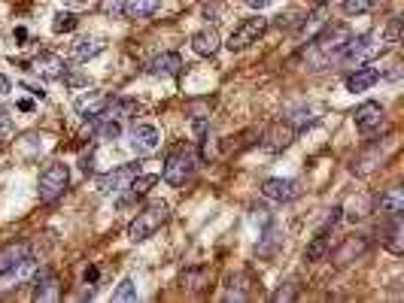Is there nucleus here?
Here are the masks:
<instances>
[{
  "mask_svg": "<svg viewBox=\"0 0 404 303\" xmlns=\"http://www.w3.org/2000/svg\"><path fill=\"white\" fill-rule=\"evenodd\" d=\"M350 31H346V25H329L325 31L316 37V40L310 43V49L304 52V58H310L313 70H322V64H329L338 58V52L346 46V40H350Z\"/></svg>",
  "mask_w": 404,
  "mask_h": 303,
  "instance_id": "obj_1",
  "label": "nucleus"
},
{
  "mask_svg": "<svg viewBox=\"0 0 404 303\" xmlns=\"http://www.w3.org/2000/svg\"><path fill=\"white\" fill-rule=\"evenodd\" d=\"M195 167H198L195 149H191L189 143H179L177 149L168 155V161H165V182H170L173 188H182V185L191 179Z\"/></svg>",
  "mask_w": 404,
  "mask_h": 303,
  "instance_id": "obj_2",
  "label": "nucleus"
},
{
  "mask_svg": "<svg viewBox=\"0 0 404 303\" xmlns=\"http://www.w3.org/2000/svg\"><path fill=\"white\" fill-rule=\"evenodd\" d=\"M168 216H170V209H168V203H165V200L149 203V207L143 209V212H137V219H134V221L128 224V237H131L134 243L149 240L152 233H156V231L161 228V224L168 221Z\"/></svg>",
  "mask_w": 404,
  "mask_h": 303,
  "instance_id": "obj_3",
  "label": "nucleus"
},
{
  "mask_svg": "<svg viewBox=\"0 0 404 303\" xmlns=\"http://www.w3.org/2000/svg\"><path fill=\"white\" fill-rule=\"evenodd\" d=\"M380 52V43H377V37H371V34H362V37H350L346 40V46L338 52V58L334 61H341L343 67H362L368 58H374Z\"/></svg>",
  "mask_w": 404,
  "mask_h": 303,
  "instance_id": "obj_4",
  "label": "nucleus"
},
{
  "mask_svg": "<svg viewBox=\"0 0 404 303\" xmlns=\"http://www.w3.org/2000/svg\"><path fill=\"white\" fill-rule=\"evenodd\" d=\"M67 185H70V170H67V164L52 161L49 167L40 173V200L43 203L58 200L67 191Z\"/></svg>",
  "mask_w": 404,
  "mask_h": 303,
  "instance_id": "obj_5",
  "label": "nucleus"
},
{
  "mask_svg": "<svg viewBox=\"0 0 404 303\" xmlns=\"http://www.w3.org/2000/svg\"><path fill=\"white\" fill-rule=\"evenodd\" d=\"M267 31V18L262 15H255V18H246V22H240L234 31H231L228 37V49L231 52H244V49H249L253 43H258V37H262Z\"/></svg>",
  "mask_w": 404,
  "mask_h": 303,
  "instance_id": "obj_6",
  "label": "nucleus"
},
{
  "mask_svg": "<svg viewBox=\"0 0 404 303\" xmlns=\"http://www.w3.org/2000/svg\"><path fill=\"white\" fill-rule=\"evenodd\" d=\"M137 173H140L137 164H122V167H115V170H110V173L101 176V179H98V188H101V194H122Z\"/></svg>",
  "mask_w": 404,
  "mask_h": 303,
  "instance_id": "obj_7",
  "label": "nucleus"
},
{
  "mask_svg": "<svg viewBox=\"0 0 404 303\" xmlns=\"http://www.w3.org/2000/svg\"><path fill=\"white\" fill-rule=\"evenodd\" d=\"M31 285H34V300H40V303H55V300H61V282H58V276L52 270H40V273H34V279H31Z\"/></svg>",
  "mask_w": 404,
  "mask_h": 303,
  "instance_id": "obj_8",
  "label": "nucleus"
},
{
  "mask_svg": "<svg viewBox=\"0 0 404 303\" xmlns=\"http://www.w3.org/2000/svg\"><path fill=\"white\" fill-rule=\"evenodd\" d=\"M161 146V134L156 124H134L131 128V149L137 155H152Z\"/></svg>",
  "mask_w": 404,
  "mask_h": 303,
  "instance_id": "obj_9",
  "label": "nucleus"
},
{
  "mask_svg": "<svg viewBox=\"0 0 404 303\" xmlns=\"http://www.w3.org/2000/svg\"><path fill=\"white\" fill-rule=\"evenodd\" d=\"M353 122H355V128H359L362 134L377 131L380 124H383V106L377 101H365L359 110L353 112Z\"/></svg>",
  "mask_w": 404,
  "mask_h": 303,
  "instance_id": "obj_10",
  "label": "nucleus"
},
{
  "mask_svg": "<svg viewBox=\"0 0 404 303\" xmlns=\"http://www.w3.org/2000/svg\"><path fill=\"white\" fill-rule=\"evenodd\" d=\"M31 70L37 76H43V79H61V73L67 70V64H64V58L61 55H55V52H40L31 61Z\"/></svg>",
  "mask_w": 404,
  "mask_h": 303,
  "instance_id": "obj_11",
  "label": "nucleus"
},
{
  "mask_svg": "<svg viewBox=\"0 0 404 303\" xmlns=\"http://www.w3.org/2000/svg\"><path fill=\"white\" fill-rule=\"evenodd\" d=\"M262 194H265L267 200L289 203V200H295L298 194H301V188H298V182H295V179H265Z\"/></svg>",
  "mask_w": 404,
  "mask_h": 303,
  "instance_id": "obj_12",
  "label": "nucleus"
},
{
  "mask_svg": "<svg viewBox=\"0 0 404 303\" xmlns=\"http://www.w3.org/2000/svg\"><path fill=\"white\" fill-rule=\"evenodd\" d=\"M27 255H31V246H27V243H9V246L0 249V279L9 276Z\"/></svg>",
  "mask_w": 404,
  "mask_h": 303,
  "instance_id": "obj_13",
  "label": "nucleus"
},
{
  "mask_svg": "<svg viewBox=\"0 0 404 303\" xmlns=\"http://www.w3.org/2000/svg\"><path fill=\"white\" fill-rule=\"evenodd\" d=\"M110 97L103 94V91H89V94H80L73 101V110L82 115V119H94V115H101L103 112V106H107Z\"/></svg>",
  "mask_w": 404,
  "mask_h": 303,
  "instance_id": "obj_14",
  "label": "nucleus"
},
{
  "mask_svg": "<svg viewBox=\"0 0 404 303\" xmlns=\"http://www.w3.org/2000/svg\"><path fill=\"white\" fill-rule=\"evenodd\" d=\"M368 237H365V233H353V237H346L343 240V246L334 252V261L338 264H350V261H355V258H362L365 252H368Z\"/></svg>",
  "mask_w": 404,
  "mask_h": 303,
  "instance_id": "obj_15",
  "label": "nucleus"
},
{
  "mask_svg": "<svg viewBox=\"0 0 404 303\" xmlns=\"http://www.w3.org/2000/svg\"><path fill=\"white\" fill-rule=\"evenodd\" d=\"M179 70H182V58L177 52H165V55H158L149 61V73L161 76V79H170V76H177Z\"/></svg>",
  "mask_w": 404,
  "mask_h": 303,
  "instance_id": "obj_16",
  "label": "nucleus"
},
{
  "mask_svg": "<svg viewBox=\"0 0 404 303\" xmlns=\"http://www.w3.org/2000/svg\"><path fill=\"white\" fill-rule=\"evenodd\" d=\"M134 112H137V101H131V97H113V101H107V106H103L101 119L125 122V119H131Z\"/></svg>",
  "mask_w": 404,
  "mask_h": 303,
  "instance_id": "obj_17",
  "label": "nucleus"
},
{
  "mask_svg": "<svg viewBox=\"0 0 404 303\" xmlns=\"http://www.w3.org/2000/svg\"><path fill=\"white\" fill-rule=\"evenodd\" d=\"M380 79V70L377 67H355V73H350L346 76V88H350V91L355 94V91H368V88L374 85Z\"/></svg>",
  "mask_w": 404,
  "mask_h": 303,
  "instance_id": "obj_18",
  "label": "nucleus"
},
{
  "mask_svg": "<svg viewBox=\"0 0 404 303\" xmlns=\"http://www.w3.org/2000/svg\"><path fill=\"white\" fill-rule=\"evenodd\" d=\"M292 140H295V128H292V124H274V128L265 134V149L267 152H280Z\"/></svg>",
  "mask_w": 404,
  "mask_h": 303,
  "instance_id": "obj_19",
  "label": "nucleus"
},
{
  "mask_svg": "<svg viewBox=\"0 0 404 303\" xmlns=\"http://www.w3.org/2000/svg\"><path fill=\"white\" fill-rule=\"evenodd\" d=\"M156 182H158V176L156 173H146V176H134V179L128 182V188H125V191H128V198H122L119 203H122V207H125V203H128V200H137V198H146V194L152 191V188H156Z\"/></svg>",
  "mask_w": 404,
  "mask_h": 303,
  "instance_id": "obj_20",
  "label": "nucleus"
},
{
  "mask_svg": "<svg viewBox=\"0 0 404 303\" xmlns=\"http://www.w3.org/2000/svg\"><path fill=\"white\" fill-rule=\"evenodd\" d=\"M383 243H386V249L389 252H396V255H401L404 252V243H401V233H404V228H401V216H389V221L383 224Z\"/></svg>",
  "mask_w": 404,
  "mask_h": 303,
  "instance_id": "obj_21",
  "label": "nucleus"
},
{
  "mask_svg": "<svg viewBox=\"0 0 404 303\" xmlns=\"http://www.w3.org/2000/svg\"><path fill=\"white\" fill-rule=\"evenodd\" d=\"M377 207H380L383 216H401L404 212V191L398 188V185H392V188H386L380 194Z\"/></svg>",
  "mask_w": 404,
  "mask_h": 303,
  "instance_id": "obj_22",
  "label": "nucleus"
},
{
  "mask_svg": "<svg viewBox=\"0 0 404 303\" xmlns=\"http://www.w3.org/2000/svg\"><path fill=\"white\" fill-rule=\"evenodd\" d=\"M191 49H195L198 55H216L219 52V34H216V27H204V31H198L195 37H191Z\"/></svg>",
  "mask_w": 404,
  "mask_h": 303,
  "instance_id": "obj_23",
  "label": "nucleus"
},
{
  "mask_svg": "<svg viewBox=\"0 0 404 303\" xmlns=\"http://www.w3.org/2000/svg\"><path fill=\"white\" fill-rule=\"evenodd\" d=\"M103 52V40L98 37H82V40L73 43V61H89V58Z\"/></svg>",
  "mask_w": 404,
  "mask_h": 303,
  "instance_id": "obj_24",
  "label": "nucleus"
},
{
  "mask_svg": "<svg viewBox=\"0 0 404 303\" xmlns=\"http://www.w3.org/2000/svg\"><path fill=\"white\" fill-rule=\"evenodd\" d=\"M161 0H125V15L128 18H146L158 9Z\"/></svg>",
  "mask_w": 404,
  "mask_h": 303,
  "instance_id": "obj_25",
  "label": "nucleus"
},
{
  "mask_svg": "<svg viewBox=\"0 0 404 303\" xmlns=\"http://www.w3.org/2000/svg\"><path fill=\"white\" fill-rule=\"evenodd\" d=\"M325 255H329V237H325V231H320L310 243H307L304 258H307V261H322Z\"/></svg>",
  "mask_w": 404,
  "mask_h": 303,
  "instance_id": "obj_26",
  "label": "nucleus"
},
{
  "mask_svg": "<svg viewBox=\"0 0 404 303\" xmlns=\"http://www.w3.org/2000/svg\"><path fill=\"white\" fill-rule=\"evenodd\" d=\"M207 279H210V270L207 267H195V270L182 273V285L191 288V291H201V288L207 285Z\"/></svg>",
  "mask_w": 404,
  "mask_h": 303,
  "instance_id": "obj_27",
  "label": "nucleus"
},
{
  "mask_svg": "<svg viewBox=\"0 0 404 303\" xmlns=\"http://www.w3.org/2000/svg\"><path fill=\"white\" fill-rule=\"evenodd\" d=\"M113 300H115V303L137 300V285H134V279H122V282H119V288L113 291Z\"/></svg>",
  "mask_w": 404,
  "mask_h": 303,
  "instance_id": "obj_28",
  "label": "nucleus"
},
{
  "mask_svg": "<svg viewBox=\"0 0 404 303\" xmlns=\"http://www.w3.org/2000/svg\"><path fill=\"white\" fill-rule=\"evenodd\" d=\"M73 27H76V15L73 13H58L55 15V22H52L55 34H67V31H73Z\"/></svg>",
  "mask_w": 404,
  "mask_h": 303,
  "instance_id": "obj_29",
  "label": "nucleus"
},
{
  "mask_svg": "<svg viewBox=\"0 0 404 303\" xmlns=\"http://www.w3.org/2000/svg\"><path fill=\"white\" fill-rule=\"evenodd\" d=\"M374 4H377V0H343V13L346 15H362V13H368Z\"/></svg>",
  "mask_w": 404,
  "mask_h": 303,
  "instance_id": "obj_30",
  "label": "nucleus"
},
{
  "mask_svg": "<svg viewBox=\"0 0 404 303\" xmlns=\"http://www.w3.org/2000/svg\"><path fill=\"white\" fill-rule=\"evenodd\" d=\"M380 43H389V46H398L401 43V18H392L386 25V34H383Z\"/></svg>",
  "mask_w": 404,
  "mask_h": 303,
  "instance_id": "obj_31",
  "label": "nucleus"
},
{
  "mask_svg": "<svg viewBox=\"0 0 404 303\" xmlns=\"http://www.w3.org/2000/svg\"><path fill=\"white\" fill-rule=\"evenodd\" d=\"M101 13L110 15V18L125 15V0H103V4H101Z\"/></svg>",
  "mask_w": 404,
  "mask_h": 303,
  "instance_id": "obj_32",
  "label": "nucleus"
},
{
  "mask_svg": "<svg viewBox=\"0 0 404 303\" xmlns=\"http://www.w3.org/2000/svg\"><path fill=\"white\" fill-rule=\"evenodd\" d=\"M9 134H13V119H9V112L0 106V140L9 136Z\"/></svg>",
  "mask_w": 404,
  "mask_h": 303,
  "instance_id": "obj_33",
  "label": "nucleus"
},
{
  "mask_svg": "<svg viewBox=\"0 0 404 303\" xmlns=\"http://www.w3.org/2000/svg\"><path fill=\"white\" fill-rule=\"evenodd\" d=\"M292 297H295V285H286V288H277L271 300L274 303H283V300H292Z\"/></svg>",
  "mask_w": 404,
  "mask_h": 303,
  "instance_id": "obj_34",
  "label": "nucleus"
},
{
  "mask_svg": "<svg viewBox=\"0 0 404 303\" xmlns=\"http://www.w3.org/2000/svg\"><path fill=\"white\" fill-rule=\"evenodd\" d=\"M82 276H85V282H89V285H91V282H98L101 270H98V267H94V264H91V267H85V273H82Z\"/></svg>",
  "mask_w": 404,
  "mask_h": 303,
  "instance_id": "obj_35",
  "label": "nucleus"
},
{
  "mask_svg": "<svg viewBox=\"0 0 404 303\" xmlns=\"http://www.w3.org/2000/svg\"><path fill=\"white\" fill-rule=\"evenodd\" d=\"M9 91H13V82H9L6 76H0V101H4V97H6Z\"/></svg>",
  "mask_w": 404,
  "mask_h": 303,
  "instance_id": "obj_36",
  "label": "nucleus"
},
{
  "mask_svg": "<svg viewBox=\"0 0 404 303\" xmlns=\"http://www.w3.org/2000/svg\"><path fill=\"white\" fill-rule=\"evenodd\" d=\"M25 88H27V91H31L34 97H40V101H43V97H46V91H43V85H34V82H25Z\"/></svg>",
  "mask_w": 404,
  "mask_h": 303,
  "instance_id": "obj_37",
  "label": "nucleus"
},
{
  "mask_svg": "<svg viewBox=\"0 0 404 303\" xmlns=\"http://www.w3.org/2000/svg\"><path fill=\"white\" fill-rule=\"evenodd\" d=\"M91 161H94V158H91V152H89V155H82V158H80V167H82V173H89V170L94 167Z\"/></svg>",
  "mask_w": 404,
  "mask_h": 303,
  "instance_id": "obj_38",
  "label": "nucleus"
},
{
  "mask_svg": "<svg viewBox=\"0 0 404 303\" xmlns=\"http://www.w3.org/2000/svg\"><path fill=\"white\" fill-rule=\"evenodd\" d=\"M246 4H249V6H253V9H265V6H271V4H274V0H246Z\"/></svg>",
  "mask_w": 404,
  "mask_h": 303,
  "instance_id": "obj_39",
  "label": "nucleus"
},
{
  "mask_svg": "<svg viewBox=\"0 0 404 303\" xmlns=\"http://www.w3.org/2000/svg\"><path fill=\"white\" fill-rule=\"evenodd\" d=\"M18 110H25V112H31V110H34V103H31V101H18Z\"/></svg>",
  "mask_w": 404,
  "mask_h": 303,
  "instance_id": "obj_40",
  "label": "nucleus"
},
{
  "mask_svg": "<svg viewBox=\"0 0 404 303\" xmlns=\"http://www.w3.org/2000/svg\"><path fill=\"white\" fill-rule=\"evenodd\" d=\"M320 4H322V0H320Z\"/></svg>",
  "mask_w": 404,
  "mask_h": 303,
  "instance_id": "obj_41",
  "label": "nucleus"
}]
</instances>
